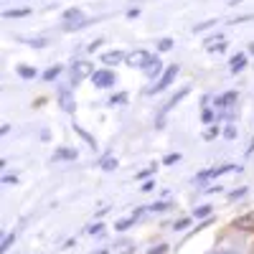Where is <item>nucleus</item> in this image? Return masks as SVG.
<instances>
[{
	"label": "nucleus",
	"instance_id": "nucleus-9",
	"mask_svg": "<svg viewBox=\"0 0 254 254\" xmlns=\"http://www.w3.org/2000/svg\"><path fill=\"white\" fill-rule=\"evenodd\" d=\"M122 59H127L122 51H110V54H104V56H102V61L107 64V66H115V64H120Z\"/></svg>",
	"mask_w": 254,
	"mask_h": 254
},
{
	"label": "nucleus",
	"instance_id": "nucleus-2",
	"mask_svg": "<svg viewBox=\"0 0 254 254\" xmlns=\"http://www.w3.org/2000/svg\"><path fill=\"white\" fill-rule=\"evenodd\" d=\"M153 61V56L147 54V51H132L130 56H127V64H130V66H135V69H147V64Z\"/></svg>",
	"mask_w": 254,
	"mask_h": 254
},
{
	"label": "nucleus",
	"instance_id": "nucleus-13",
	"mask_svg": "<svg viewBox=\"0 0 254 254\" xmlns=\"http://www.w3.org/2000/svg\"><path fill=\"white\" fill-rule=\"evenodd\" d=\"M15 71H18L20 79H33V76H36V69H33V66H18Z\"/></svg>",
	"mask_w": 254,
	"mask_h": 254
},
{
	"label": "nucleus",
	"instance_id": "nucleus-7",
	"mask_svg": "<svg viewBox=\"0 0 254 254\" xmlns=\"http://www.w3.org/2000/svg\"><path fill=\"white\" fill-rule=\"evenodd\" d=\"M234 226L242 229V231H254V211H252V214H244V216L234 219Z\"/></svg>",
	"mask_w": 254,
	"mask_h": 254
},
{
	"label": "nucleus",
	"instance_id": "nucleus-5",
	"mask_svg": "<svg viewBox=\"0 0 254 254\" xmlns=\"http://www.w3.org/2000/svg\"><path fill=\"white\" fill-rule=\"evenodd\" d=\"M64 20H69V23H66V28H69V31L89 23V20H84V15H81V10H79V8H69L66 13H64Z\"/></svg>",
	"mask_w": 254,
	"mask_h": 254
},
{
	"label": "nucleus",
	"instance_id": "nucleus-15",
	"mask_svg": "<svg viewBox=\"0 0 254 254\" xmlns=\"http://www.w3.org/2000/svg\"><path fill=\"white\" fill-rule=\"evenodd\" d=\"M115 168H117V160L115 158H104L102 160V171H115Z\"/></svg>",
	"mask_w": 254,
	"mask_h": 254
},
{
	"label": "nucleus",
	"instance_id": "nucleus-11",
	"mask_svg": "<svg viewBox=\"0 0 254 254\" xmlns=\"http://www.w3.org/2000/svg\"><path fill=\"white\" fill-rule=\"evenodd\" d=\"M244 66H247V56H244V54H237V56H234V61H231V71L239 74Z\"/></svg>",
	"mask_w": 254,
	"mask_h": 254
},
{
	"label": "nucleus",
	"instance_id": "nucleus-24",
	"mask_svg": "<svg viewBox=\"0 0 254 254\" xmlns=\"http://www.w3.org/2000/svg\"><path fill=\"white\" fill-rule=\"evenodd\" d=\"M211 214V206H201V208H196V216H208Z\"/></svg>",
	"mask_w": 254,
	"mask_h": 254
},
{
	"label": "nucleus",
	"instance_id": "nucleus-4",
	"mask_svg": "<svg viewBox=\"0 0 254 254\" xmlns=\"http://www.w3.org/2000/svg\"><path fill=\"white\" fill-rule=\"evenodd\" d=\"M176 74H178V64H173V66H168L165 71H163V76H160V81L155 84V87L150 89L153 94H158V92H163L165 87H168V84H171L173 79H176Z\"/></svg>",
	"mask_w": 254,
	"mask_h": 254
},
{
	"label": "nucleus",
	"instance_id": "nucleus-18",
	"mask_svg": "<svg viewBox=\"0 0 254 254\" xmlns=\"http://www.w3.org/2000/svg\"><path fill=\"white\" fill-rule=\"evenodd\" d=\"M56 158H66V160H74L76 158V150H59Z\"/></svg>",
	"mask_w": 254,
	"mask_h": 254
},
{
	"label": "nucleus",
	"instance_id": "nucleus-12",
	"mask_svg": "<svg viewBox=\"0 0 254 254\" xmlns=\"http://www.w3.org/2000/svg\"><path fill=\"white\" fill-rule=\"evenodd\" d=\"M231 102H237V92H226L224 97H219V99H216V104H219V107H229Z\"/></svg>",
	"mask_w": 254,
	"mask_h": 254
},
{
	"label": "nucleus",
	"instance_id": "nucleus-19",
	"mask_svg": "<svg viewBox=\"0 0 254 254\" xmlns=\"http://www.w3.org/2000/svg\"><path fill=\"white\" fill-rule=\"evenodd\" d=\"M158 49H160V51H171V49H173V41H171V38H163L160 44H158Z\"/></svg>",
	"mask_w": 254,
	"mask_h": 254
},
{
	"label": "nucleus",
	"instance_id": "nucleus-34",
	"mask_svg": "<svg viewBox=\"0 0 254 254\" xmlns=\"http://www.w3.org/2000/svg\"><path fill=\"white\" fill-rule=\"evenodd\" d=\"M226 3H229V5H237V3H239V0H226Z\"/></svg>",
	"mask_w": 254,
	"mask_h": 254
},
{
	"label": "nucleus",
	"instance_id": "nucleus-23",
	"mask_svg": "<svg viewBox=\"0 0 254 254\" xmlns=\"http://www.w3.org/2000/svg\"><path fill=\"white\" fill-rule=\"evenodd\" d=\"M178 160H181V155H178V153H173V155H168L163 163H165V165H173V163H178Z\"/></svg>",
	"mask_w": 254,
	"mask_h": 254
},
{
	"label": "nucleus",
	"instance_id": "nucleus-33",
	"mask_svg": "<svg viewBox=\"0 0 254 254\" xmlns=\"http://www.w3.org/2000/svg\"><path fill=\"white\" fill-rule=\"evenodd\" d=\"M153 208H155V211H163V208H168V203H165V201H160V203H155Z\"/></svg>",
	"mask_w": 254,
	"mask_h": 254
},
{
	"label": "nucleus",
	"instance_id": "nucleus-27",
	"mask_svg": "<svg viewBox=\"0 0 254 254\" xmlns=\"http://www.w3.org/2000/svg\"><path fill=\"white\" fill-rule=\"evenodd\" d=\"M125 99H127V94H117V97H112V99H110V104H122Z\"/></svg>",
	"mask_w": 254,
	"mask_h": 254
},
{
	"label": "nucleus",
	"instance_id": "nucleus-32",
	"mask_svg": "<svg viewBox=\"0 0 254 254\" xmlns=\"http://www.w3.org/2000/svg\"><path fill=\"white\" fill-rule=\"evenodd\" d=\"M214 254H239V252H234V249H219V252H214Z\"/></svg>",
	"mask_w": 254,
	"mask_h": 254
},
{
	"label": "nucleus",
	"instance_id": "nucleus-29",
	"mask_svg": "<svg viewBox=\"0 0 254 254\" xmlns=\"http://www.w3.org/2000/svg\"><path fill=\"white\" fill-rule=\"evenodd\" d=\"M3 183L13 186V183H18V178H15V176H3Z\"/></svg>",
	"mask_w": 254,
	"mask_h": 254
},
{
	"label": "nucleus",
	"instance_id": "nucleus-25",
	"mask_svg": "<svg viewBox=\"0 0 254 254\" xmlns=\"http://www.w3.org/2000/svg\"><path fill=\"white\" fill-rule=\"evenodd\" d=\"M216 132H219L216 127H208V130L203 132V137H206V140H211V137H216Z\"/></svg>",
	"mask_w": 254,
	"mask_h": 254
},
{
	"label": "nucleus",
	"instance_id": "nucleus-3",
	"mask_svg": "<svg viewBox=\"0 0 254 254\" xmlns=\"http://www.w3.org/2000/svg\"><path fill=\"white\" fill-rule=\"evenodd\" d=\"M92 81L97 84L99 89H107V87H112V84H115L117 79H115V71H110V69H102V71H94Z\"/></svg>",
	"mask_w": 254,
	"mask_h": 254
},
{
	"label": "nucleus",
	"instance_id": "nucleus-1",
	"mask_svg": "<svg viewBox=\"0 0 254 254\" xmlns=\"http://www.w3.org/2000/svg\"><path fill=\"white\" fill-rule=\"evenodd\" d=\"M71 76L74 79H87V76H94V69H92V61H71Z\"/></svg>",
	"mask_w": 254,
	"mask_h": 254
},
{
	"label": "nucleus",
	"instance_id": "nucleus-26",
	"mask_svg": "<svg viewBox=\"0 0 254 254\" xmlns=\"http://www.w3.org/2000/svg\"><path fill=\"white\" fill-rule=\"evenodd\" d=\"M13 239H15L13 234H10V237H5V239H3V244H0V249H3V252H5V249H8L10 244H13Z\"/></svg>",
	"mask_w": 254,
	"mask_h": 254
},
{
	"label": "nucleus",
	"instance_id": "nucleus-10",
	"mask_svg": "<svg viewBox=\"0 0 254 254\" xmlns=\"http://www.w3.org/2000/svg\"><path fill=\"white\" fill-rule=\"evenodd\" d=\"M160 69H163V64H160V59H158V56H153V61L147 64V69H145V74H147V76H158V74H160Z\"/></svg>",
	"mask_w": 254,
	"mask_h": 254
},
{
	"label": "nucleus",
	"instance_id": "nucleus-31",
	"mask_svg": "<svg viewBox=\"0 0 254 254\" xmlns=\"http://www.w3.org/2000/svg\"><path fill=\"white\" fill-rule=\"evenodd\" d=\"M87 231H89V234H99V231H102V226H99V224H94V226H89Z\"/></svg>",
	"mask_w": 254,
	"mask_h": 254
},
{
	"label": "nucleus",
	"instance_id": "nucleus-14",
	"mask_svg": "<svg viewBox=\"0 0 254 254\" xmlns=\"http://www.w3.org/2000/svg\"><path fill=\"white\" fill-rule=\"evenodd\" d=\"M3 15L5 18H26V15H31V10L28 8H18V10H5Z\"/></svg>",
	"mask_w": 254,
	"mask_h": 254
},
{
	"label": "nucleus",
	"instance_id": "nucleus-8",
	"mask_svg": "<svg viewBox=\"0 0 254 254\" xmlns=\"http://www.w3.org/2000/svg\"><path fill=\"white\" fill-rule=\"evenodd\" d=\"M229 171H239V168H237V165H221V168H211V171L201 173V178H216V176H221V173H229Z\"/></svg>",
	"mask_w": 254,
	"mask_h": 254
},
{
	"label": "nucleus",
	"instance_id": "nucleus-22",
	"mask_svg": "<svg viewBox=\"0 0 254 254\" xmlns=\"http://www.w3.org/2000/svg\"><path fill=\"white\" fill-rule=\"evenodd\" d=\"M26 44H31V46H36V49H44L46 41H44V38H31V41H26Z\"/></svg>",
	"mask_w": 254,
	"mask_h": 254
},
{
	"label": "nucleus",
	"instance_id": "nucleus-20",
	"mask_svg": "<svg viewBox=\"0 0 254 254\" xmlns=\"http://www.w3.org/2000/svg\"><path fill=\"white\" fill-rule=\"evenodd\" d=\"M59 71H61V66H54V69H49V71L44 74V79H46V81H51V79H56V76H59Z\"/></svg>",
	"mask_w": 254,
	"mask_h": 254
},
{
	"label": "nucleus",
	"instance_id": "nucleus-30",
	"mask_svg": "<svg viewBox=\"0 0 254 254\" xmlns=\"http://www.w3.org/2000/svg\"><path fill=\"white\" fill-rule=\"evenodd\" d=\"M188 224H190V221H188V219H181V221H178V224H173V226H176V229H186V226H188Z\"/></svg>",
	"mask_w": 254,
	"mask_h": 254
},
{
	"label": "nucleus",
	"instance_id": "nucleus-28",
	"mask_svg": "<svg viewBox=\"0 0 254 254\" xmlns=\"http://www.w3.org/2000/svg\"><path fill=\"white\" fill-rule=\"evenodd\" d=\"M165 244H160V247H155V249H150V252H147V254H165Z\"/></svg>",
	"mask_w": 254,
	"mask_h": 254
},
{
	"label": "nucleus",
	"instance_id": "nucleus-21",
	"mask_svg": "<svg viewBox=\"0 0 254 254\" xmlns=\"http://www.w3.org/2000/svg\"><path fill=\"white\" fill-rule=\"evenodd\" d=\"M224 135H226L229 140H234V137H237V127H234V125H226V130H224Z\"/></svg>",
	"mask_w": 254,
	"mask_h": 254
},
{
	"label": "nucleus",
	"instance_id": "nucleus-6",
	"mask_svg": "<svg viewBox=\"0 0 254 254\" xmlns=\"http://www.w3.org/2000/svg\"><path fill=\"white\" fill-rule=\"evenodd\" d=\"M59 104H61V110H64V112H74V110H76L74 97H71L66 89H61V92H59Z\"/></svg>",
	"mask_w": 254,
	"mask_h": 254
},
{
	"label": "nucleus",
	"instance_id": "nucleus-17",
	"mask_svg": "<svg viewBox=\"0 0 254 254\" xmlns=\"http://www.w3.org/2000/svg\"><path fill=\"white\" fill-rule=\"evenodd\" d=\"M211 26H216V20H203V23L193 26V33H198V31H206V28H211Z\"/></svg>",
	"mask_w": 254,
	"mask_h": 254
},
{
	"label": "nucleus",
	"instance_id": "nucleus-16",
	"mask_svg": "<svg viewBox=\"0 0 254 254\" xmlns=\"http://www.w3.org/2000/svg\"><path fill=\"white\" fill-rule=\"evenodd\" d=\"M135 219H137V216H132V219H122V221H117V229H120V231H125V229H130V226L135 224Z\"/></svg>",
	"mask_w": 254,
	"mask_h": 254
}]
</instances>
